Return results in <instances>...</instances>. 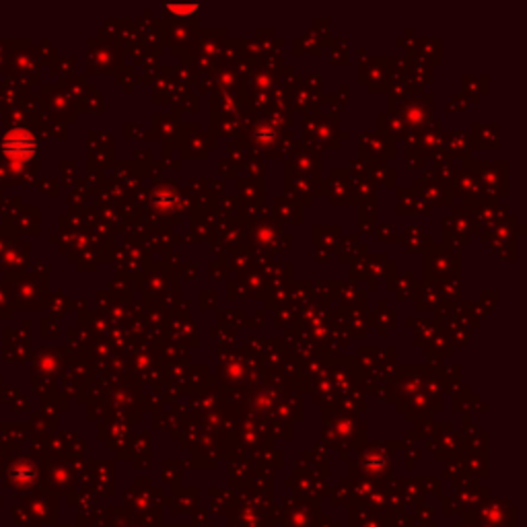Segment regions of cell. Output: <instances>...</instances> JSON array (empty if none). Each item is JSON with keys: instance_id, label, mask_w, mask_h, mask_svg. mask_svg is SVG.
Wrapping results in <instances>:
<instances>
[{"instance_id": "cell-1", "label": "cell", "mask_w": 527, "mask_h": 527, "mask_svg": "<svg viewBox=\"0 0 527 527\" xmlns=\"http://www.w3.org/2000/svg\"><path fill=\"white\" fill-rule=\"evenodd\" d=\"M2 151L13 161H27L35 153V140L25 128H13L2 138Z\"/></svg>"}]
</instances>
